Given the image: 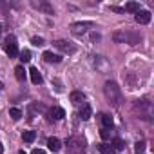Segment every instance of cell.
I'll return each instance as SVG.
<instances>
[{"mask_svg":"<svg viewBox=\"0 0 154 154\" xmlns=\"http://www.w3.org/2000/svg\"><path fill=\"white\" fill-rule=\"evenodd\" d=\"M141 38H143V36H141L140 33H132V31H125V29L116 31V33L112 35V40H114V42H118V44H129V45L140 44Z\"/></svg>","mask_w":154,"mask_h":154,"instance_id":"cell-1","label":"cell"},{"mask_svg":"<svg viewBox=\"0 0 154 154\" xmlns=\"http://www.w3.org/2000/svg\"><path fill=\"white\" fill-rule=\"evenodd\" d=\"M103 93H105V98H107L109 103H112V105L122 103V91L114 82H107L105 87H103Z\"/></svg>","mask_w":154,"mask_h":154,"instance_id":"cell-2","label":"cell"},{"mask_svg":"<svg viewBox=\"0 0 154 154\" xmlns=\"http://www.w3.org/2000/svg\"><path fill=\"white\" fill-rule=\"evenodd\" d=\"M85 150V140L80 136H72L67 140V152L69 154H82Z\"/></svg>","mask_w":154,"mask_h":154,"instance_id":"cell-3","label":"cell"},{"mask_svg":"<svg viewBox=\"0 0 154 154\" xmlns=\"http://www.w3.org/2000/svg\"><path fill=\"white\" fill-rule=\"evenodd\" d=\"M2 47H4V51H6V54H8L9 58H15V56L18 54V42H17V38H15L13 35L6 36Z\"/></svg>","mask_w":154,"mask_h":154,"instance_id":"cell-4","label":"cell"},{"mask_svg":"<svg viewBox=\"0 0 154 154\" xmlns=\"http://www.w3.org/2000/svg\"><path fill=\"white\" fill-rule=\"evenodd\" d=\"M91 27H93V22H76L71 26V31H72V35H84Z\"/></svg>","mask_w":154,"mask_h":154,"instance_id":"cell-5","label":"cell"},{"mask_svg":"<svg viewBox=\"0 0 154 154\" xmlns=\"http://www.w3.org/2000/svg\"><path fill=\"white\" fill-rule=\"evenodd\" d=\"M53 44H54L56 49H60L62 53H67V54H72V53L76 51V47H74L71 42H65V40H56V42H53Z\"/></svg>","mask_w":154,"mask_h":154,"instance_id":"cell-6","label":"cell"},{"mask_svg":"<svg viewBox=\"0 0 154 154\" xmlns=\"http://www.w3.org/2000/svg\"><path fill=\"white\" fill-rule=\"evenodd\" d=\"M47 116H49L51 122H56V120H62V118L65 116V111H63L62 107H51L49 112H47Z\"/></svg>","mask_w":154,"mask_h":154,"instance_id":"cell-7","label":"cell"},{"mask_svg":"<svg viewBox=\"0 0 154 154\" xmlns=\"http://www.w3.org/2000/svg\"><path fill=\"white\" fill-rule=\"evenodd\" d=\"M69 98H71V103H74V105H82L85 102V94L82 91H72Z\"/></svg>","mask_w":154,"mask_h":154,"instance_id":"cell-8","label":"cell"},{"mask_svg":"<svg viewBox=\"0 0 154 154\" xmlns=\"http://www.w3.org/2000/svg\"><path fill=\"white\" fill-rule=\"evenodd\" d=\"M134 18H136V22H138V24L145 26V24H149V22H150V11H141V9H140V11L136 13V17H134Z\"/></svg>","mask_w":154,"mask_h":154,"instance_id":"cell-9","label":"cell"},{"mask_svg":"<svg viewBox=\"0 0 154 154\" xmlns=\"http://www.w3.org/2000/svg\"><path fill=\"white\" fill-rule=\"evenodd\" d=\"M33 8H36V9H40V11H44V13H47V15H53V13H54L53 6L47 4V2H33Z\"/></svg>","mask_w":154,"mask_h":154,"instance_id":"cell-10","label":"cell"},{"mask_svg":"<svg viewBox=\"0 0 154 154\" xmlns=\"http://www.w3.org/2000/svg\"><path fill=\"white\" fill-rule=\"evenodd\" d=\"M44 60L49 62V63H60L62 62V56L60 54H54L53 51H45L44 53Z\"/></svg>","mask_w":154,"mask_h":154,"instance_id":"cell-11","label":"cell"},{"mask_svg":"<svg viewBox=\"0 0 154 154\" xmlns=\"http://www.w3.org/2000/svg\"><path fill=\"white\" fill-rule=\"evenodd\" d=\"M78 116H80L82 120H89V118L93 116V109H91V105H87V103H82V109H80Z\"/></svg>","mask_w":154,"mask_h":154,"instance_id":"cell-12","label":"cell"},{"mask_svg":"<svg viewBox=\"0 0 154 154\" xmlns=\"http://www.w3.org/2000/svg\"><path fill=\"white\" fill-rule=\"evenodd\" d=\"M47 147H49V150H53V152H58L60 149H62V141L58 140V138H49L47 140Z\"/></svg>","mask_w":154,"mask_h":154,"instance_id":"cell-13","label":"cell"},{"mask_svg":"<svg viewBox=\"0 0 154 154\" xmlns=\"http://www.w3.org/2000/svg\"><path fill=\"white\" fill-rule=\"evenodd\" d=\"M29 74H31V82H33L35 85L42 84V74H40V71H38L36 67H31V69H29Z\"/></svg>","mask_w":154,"mask_h":154,"instance_id":"cell-14","label":"cell"},{"mask_svg":"<svg viewBox=\"0 0 154 154\" xmlns=\"http://www.w3.org/2000/svg\"><path fill=\"white\" fill-rule=\"evenodd\" d=\"M100 122H102L103 129H111V127L114 125V122H112V116H109V114H105V112H102V114H100Z\"/></svg>","mask_w":154,"mask_h":154,"instance_id":"cell-15","label":"cell"},{"mask_svg":"<svg viewBox=\"0 0 154 154\" xmlns=\"http://www.w3.org/2000/svg\"><path fill=\"white\" fill-rule=\"evenodd\" d=\"M15 76H17L18 82H26V69H24V65H17L15 67Z\"/></svg>","mask_w":154,"mask_h":154,"instance_id":"cell-16","label":"cell"},{"mask_svg":"<svg viewBox=\"0 0 154 154\" xmlns=\"http://www.w3.org/2000/svg\"><path fill=\"white\" fill-rule=\"evenodd\" d=\"M122 11H129V13H138L140 11V2H127L125 8Z\"/></svg>","mask_w":154,"mask_h":154,"instance_id":"cell-17","label":"cell"},{"mask_svg":"<svg viewBox=\"0 0 154 154\" xmlns=\"http://www.w3.org/2000/svg\"><path fill=\"white\" fill-rule=\"evenodd\" d=\"M98 150H100L102 154H114V149H112L111 143H100V145H98Z\"/></svg>","mask_w":154,"mask_h":154,"instance_id":"cell-18","label":"cell"},{"mask_svg":"<svg viewBox=\"0 0 154 154\" xmlns=\"http://www.w3.org/2000/svg\"><path fill=\"white\" fill-rule=\"evenodd\" d=\"M35 138H36V132H35V131H26V132L22 134V140H24L26 143H31V141H35Z\"/></svg>","mask_w":154,"mask_h":154,"instance_id":"cell-19","label":"cell"},{"mask_svg":"<svg viewBox=\"0 0 154 154\" xmlns=\"http://www.w3.org/2000/svg\"><path fill=\"white\" fill-rule=\"evenodd\" d=\"M111 145H112V149H114V152H116V150L120 152V150H123V147H125V145H123V141H122L120 138H114Z\"/></svg>","mask_w":154,"mask_h":154,"instance_id":"cell-20","label":"cell"},{"mask_svg":"<svg viewBox=\"0 0 154 154\" xmlns=\"http://www.w3.org/2000/svg\"><path fill=\"white\" fill-rule=\"evenodd\" d=\"M9 116L17 122V120H20V118H22V111H20V109H17V107H13V109H9Z\"/></svg>","mask_w":154,"mask_h":154,"instance_id":"cell-21","label":"cell"},{"mask_svg":"<svg viewBox=\"0 0 154 154\" xmlns=\"http://www.w3.org/2000/svg\"><path fill=\"white\" fill-rule=\"evenodd\" d=\"M20 60H22V62H24V63H27V62H29V60H31V53H29V51H27V49H24V51H22V53H20Z\"/></svg>","mask_w":154,"mask_h":154,"instance_id":"cell-22","label":"cell"},{"mask_svg":"<svg viewBox=\"0 0 154 154\" xmlns=\"http://www.w3.org/2000/svg\"><path fill=\"white\" fill-rule=\"evenodd\" d=\"M134 150H136V154H143V152H145V143H143V141H138V143L134 145Z\"/></svg>","mask_w":154,"mask_h":154,"instance_id":"cell-23","label":"cell"},{"mask_svg":"<svg viewBox=\"0 0 154 154\" xmlns=\"http://www.w3.org/2000/svg\"><path fill=\"white\" fill-rule=\"evenodd\" d=\"M100 136H102L103 140H109V138H111V132H109V129H103V127H102V131H100Z\"/></svg>","mask_w":154,"mask_h":154,"instance_id":"cell-24","label":"cell"},{"mask_svg":"<svg viewBox=\"0 0 154 154\" xmlns=\"http://www.w3.org/2000/svg\"><path fill=\"white\" fill-rule=\"evenodd\" d=\"M31 42H33L36 47H38V45H44V38H40V36H33V40H31Z\"/></svg>","mask_w":154,"mask_h":154,"instance_id":"cell-25","label":"cell"},{"mask_svg":"<svg viewBox=\"0 0 154 154\" xmlns=\"http://www.w3.org/2000/svg\"><path fill=\"white\" fill-rule=\"evenodd\" d=\"M111 11H114V13H123V11H122V8H116V6H112V8H111Z\"/></svg>","mask_w":154,"mask_h":154,"instance_id":"cell-26","label":"cell"},{"mask_svg":"<svg viewBox=\"0 0 154 154\" xmlns=\"http://www.w3.org/2000/svg\"><path fill=\"white\" fill-rule=\"evenodd\" d=\"M31 154H45V150H42V149H35Z\"/></svg>","mask_w":154,"mask_h":154,"instance_id":"cell-27","label":"cell"},{"mask_svg":"<svg viewBox=\"0 0 154 154\" xmlns=\"http://www.w3.org/2000/svg\"><path fill=\"white\" fill-rule=\"evenodd\" d=\"M4 152V145H2V141H0V154Z\"/></svg>","mask_w":154,"mask_h":154,"instance_id":"cell-28","label":"cell"},{"mask_svg":"<svg viewBox=\"0 0 154 154\" xmlns=\"http://www.w3.org/2000/svg\"><path fill=\"white\" fill-rule=\"evenodd\" d=\"M18 154H26V152H24V150H18Z\"/></svg>","mask_w":154,"mask_h":154,"instance_id":"cell-29","label":"cell"},{"mask_svg":"<svg viewBox=\"0 0 154 154\" xmlns=\"http://www.w3.org/2000/svg\"><path fill=\"white\" fill-rule=\"evenodd\" d=\"M2 87H4V84H2V82H0V89H2Z\"/></svg>","mask_w":154,"mask_h":154,"instance_id":"cell-30","label":"cell"}]
</instances>
